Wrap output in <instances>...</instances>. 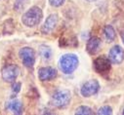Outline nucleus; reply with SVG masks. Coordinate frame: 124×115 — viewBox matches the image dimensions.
Here are the masks:
<instances>
[{"mask_svg":"<svg viewBox=\"0 0 124 115\" xmlns=\"http://www.w3.org/2000/svg\"><path fill=\"white\" fill-rule=\"evenodd\" d=\"M71 99V93L69 90H59L55 92L51 98L52 105L58 108H64L69 105Z\"/></svg>","mask_w":124,"mask_h":115,"instance_id":"nucleus-3","label":"nucleus"},{"mask_svg":"<svg viewBox=\"0 0 124 115\" xmlns=\"http://www.w3.org/2000/svg\"><path fill=\"white\" fill-rule=\"evenodd\" d=\"M66 0H49V3L53 7H61L65 3Z\"/></svg>","mask_w":124,"mask_h":115,"instance_id":"nucleus-17","label":"nucleus"},{"mask_svg":"<svg viewBox=\"0 0 124 115\" xmlns=\"http://www.w3.org/2000/svg\"><path fill=\"white\" fill-rule=\"evenodd\" d=\"M39 55L41 57V59L43 61H49L51 59V57H52V50L49 46L47 45H40L39 46Z\"/></svg>","mask_w":124,"mask_h":115,"instance_id":"nucleus-13","label":"nucleus"},{"mask_svg":"<svg viewBox=\"0 0 124 115\" xmlns=\"http://www.w3.org/2000/svg\"><path fill=\"white\" fill-rule=\"evenodd\" d=\"M20 74V68L16 65H6L2 69V78L5 82H15Z\"/></svg>","mask_w":124,"mask_h":115,"instance_id":"nucleus-7","label":"nucleus"},{"mask_svg":"<svg viewBox=\"0 0 124 115\" xmlns=\"http://www.w3.org/2000/svg\"><path fill=\"white\" fill-rule=\"evenodd\" d=\"M58 71L56 68L51 66H45L38 69V78L40 81H50L57 77Z\"/></svg>","mask_w":124,"mask_h":115,"instance_id":"nucleus-10","label":"nucleus"},{"mask_svg":"<svg viewBox=\"0 0 124 115\" xmlns=\"http://www.w3.org/2000/svg\"><path fill=\"white\" fill-rule=\"evenodd\" d=\"M97 113L102 114V115H109V114H112V108L108 105H105V106L100 107Z\"/></svg>","mask_w":124,"mask_h":115,"instance_id":"nucleus-16","label":"nucleus"},{"mask_svg":"<svg viewBox=\"0 0 124 115\" xmlns=\"http://www.w3.org/2000/svg\"><path fill=\"white\" fill-rule=\"evenodd\" d=\"M43 18V12L41 8L33 6L25 11L22 17V22L27 27H33L38 25Z\"/></svg>","mask_w":124,"mask_h":115,"instance_id":"nucleus-1","label":"nucleus"},{"mask_svg":"<svg viewBox=\"0 0 124 115\" xmlns=\"http://www.w3.org/2000/svg\"><path fill=\"white\" fill-rule=\"evenodd\" d=\"M100 90V84L97 80L95 79H92V80H89L87 82H85L82 87H81V90H80V93L83 97L85 98H89V97H92L96 95Z\"/></svg>","mask_w":124,"mask_h":115,"instance_id":"nucleus-6","label":"nucleus"},{"mask_svg":"<svg viewBox=\"0 0 124 115\" xmlns=\"http://www.w3.org/2000/svg\"><path fill=\"white\" fill-rule=\"evenodd\" d=\"M86 1H93V0H86Z\"/></svg>","mask_w":124,"mask_h":115,"instance_id":"nucleus-20","label":"nucleus"},{"mask_svg":"<svg viewBox=\"0 0 124 115\" xmlns=\"http://www.w3.org/2000/svg\"><path fill=\"white\" fill-rule=\"evenodd\" d=\"M21 83L20 82H16V83H14L13 84V86H12V91L14 92V93H16V94H18L20 91H21Z\"/></svg>","mask_w":124,"mask_h":115,"instance_id":"nucleus-18","label":"nucleus"},{"mask_svg":"<svg viewBox=\"0 0 124 115\" xmlns=\"http://www.w3.org/2000/svg\"><path fill=\"white\" fill-rule=\"evenodd\" d=\"M58 21H59V18H58V15L57 14H51V15H49L47 17L45 22L43 23L42 27H41V32L44 33V34L51 33L55 29V27L57 26Z\"/></svg>","mask_w":124,"mask_h":115,"instance_id":"nucleus-9","label":"nucleus"},{"mask_svg":"<svg viewBox=\"0 0 124 115\" xmlns=\"http://www.w3.org/2000/svg\"><path fill=\"white\" fill-rule=\"evenodd\" d=\"M123 114H124V110H123Z\"/></svg>","mask_w":124,"mask_h":115,"instance_id":"nucleus-21","label":"nucleus"},{"mask_svg":"<svg viewBox=\"0 0 124 115\" xmlns=\"http://www.w3.org/2000/svg\"><path fill=\"white\" fill-rule=\"evenodd\" d=\"M110 64L111 63L108 60V58L105 56H101L95 59L94 63H93V67H94L95 71L99 74H107L110 70Z\"/></svg>","mask_w":124,"mask_h":115,"instance_id":"nucleus-5","label":"nucleus"},{"mask_svg":"<svg viewBox=\"0 0 124 115\" xmlns=\"http://www.w3.org/2000/svg\"><path fill=\"white\" fill-rule=\"evenodd\" d=\"M79 65L78 57L74 54H65L59 60V68L65 74H71Z\"/></svg>","mask_w":124,"mask_h":115,"instance_id":"nucleus-2","label":"nucleus"},{"mask_svg":"<svg viewBox=\"0 0 124 115\" xmlns=\"http://www.w3.org/2000/svg\"><path fill=\"white\" fill-rule=\"evenodd\" d=\"M122 40H123V43H124V33H123V35H122Z\"/></svg>","mask_w":124,"mask_h":115,"instance_id":"nucleus-19","label":"nucleus"},{"mask_svg":"<svg viewBox=\"0 0 124 115\" xmlns=\"http://www.w3.org/2000/svg\"><path fill=\"white\" fill-rule=\"evenodd\" d=\"M19 57L24 66L31 68L35 64V52L30 47H23L19 51Z\"/></svg>","mask_w":124,"mask_h":115,"instance_id":"nucleus-4","label":"nucleus"},{"mask_svg":"<svg viewBox=\"0 0 124 115\" xmlns=\"http://www.w3.org/2000/svg\"><path fill=\"white\" fill-rule=\"evenodd\" d=\"M7 109L12 111L14 114H22L23 107V103L20 100L14 99L7 102Z\"/></svg>","mask_w":124,"mask_h":115,"instance_id":"nucleus-12","label":"nucleus"},{"mask_svg":"<svg viewBox=\"0 0 124 115\" xmlns=\"http://www.w3.org/2000/svg\"><path fill=\"white\" fill-rule=\"evenodd\" d=\"M102 47V41L99 37H91L86 44V51L90 55H96Z\"/></svg>","mask_w":124,"mask_h":115,"instance_id":"nucleus-11","label":"nucleus"},{"mask_svg":"<svg viewBox=\"0 0 124 115\" xmlns=\"http://www.w3.org/2000/svg\"><path fill=\"white\" fill-rule=\"evenodd\" d=\"M104 35H105V38L107 40V42L110 43L112 42L114 39H115V30L114 28L109 25V24H107L104 28Z\"/></svg>","mask_w":124,"mask_h":115,"instance_id":"nucleus-14","label":"nucleus"},{"mask_svg":"<svg viewBox=\"0 0 124 115\" xmlns=\"http://www.w3.org/2000/svg\"><path fill=\"white\" fill-rule=\"evenodd\" d=\"M108 60L113 65H120L124 60V49L119 46H113L108 52Z\"/></svg>","mask_w":124,"mask_h":115,"instance_id":"nucleus-8","label":"nucleus"},{"mask_svg":"<svg viewBox=\"0 0 124 115\" xmlns=\"http://www.w3.org/2000/svg\"><path fill=\"white\" fill-rule=\"evenodd\" d=\"M93 113H94L93 110L89 106H85V105L79 106L75 110V114H80V115H90V114H93Z\"/></svg>","mask_w":124,"mask_h":115,"instance_id":"nucleus-15","label":"nucleus"}]
</instances>
